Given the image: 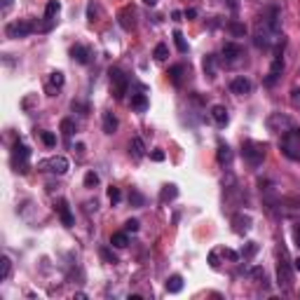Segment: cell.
Wrapping results in <instances>:
<instances>
[{
  "mask_svg": "<svg viewBox=\"0 0 300 300\" xmlns=\"http://www.w3.org/2000/svg\"><path fill=\"white\" fill-rule=\"evenodd\" d=\"M256 45L263 49H279L284 47V36L279 31V10L277 7H268L256 21Z\"/></svg>",
  "mask_w": 300,
  "mask_h": 300,
  "instance_id": "6da1fadb",
  "label": "cell"
},
{
  "mask_svg": "<svg viewBox=\"0 0 300 300\" xmlns=\"http://www.w3.org/2000/svg\"><path fill=\"white\" fill-rule=\"evenodd\" d=\"M265 150H268V146L260 141H244L242 143V157L249 162L251 166H260L263 164V159H265Z\"/></svg>",
  "mask_w": 300,
  "mask_h": 300,
  "instance_id": "7a4b0ae2",
  "label": "cell"
},
{
  "mask_svg": "<svg viewBox=\"0 0 300 300\" xmlns=\"http://www.w3.org/2000/svg\"><path fill=\"white\" fill-rule=\"evenodd\" d=\"M282 153L288 159H300V129L293 127L282 136Z\"/></svg>",
  "mask_w": 300,
  "mask_h": 300,
  "instance_id": "3957f363",
  "label": "cell"
},
{
  "mask_svg": "<svg viewBox=\"0 0 300 300\" xmlns=\"http://www.w3.org/2000/svg\"><path fill=\"white\" fill-rule=\"evenodd\" d=\"M244 61H246L244 47L237 43H225V47H223V63H225L227 68H237Z\"/></svg>",
  "mask_w": 300,
  "mask_h": 300,
  "instance_id": "277c9868",
  "label": "cell"
},
{
  "mask_svg": "<svg viewBox=\"0 0 300 300\" xmlns=\"http://www.w3.org/2000/svg\"><path fill=\"white\" fill-rule=\"evenodd\" d=\"M68 159L63 155H54V157L40 159L38 162V172H47V174H56V176H63L68 172Z\"/></svg>",
  "mask_w": 300,
  "mask_h": 300,
  "instance_id": "5b68a950",
  "label": "cell"
},
{
  "mask_svg": "<svg viewBox=\"0 0 300 300\" xmlns=\"http://www.w3.org/2000/svg\"><path fill=\"white\" fill-rule=\"evenodd\" d=\"M33 31H38V24H33V21H28V19H19V21H12V24L5 26V36L12 38V40L31 36Z\"/></svg>",
  "mask_w": 300,
  "mask_h": 300,
  "instance_id": "8992f818",
  "label": "cell"
},
{
  "mask_svg": "<svg viewBox=\"0 0 300 300\" xmlns=\"http://www.w3.org/2000/svg\"><path fill=\"white\" fill-rule=\"evenodd\" d=\"M277 284H279V288H284V291H291V288H293V270L288 265L286 253L284 251H282L279 263H277Z\"/></svg>",
  "mask_w": 300,
  "mask_h": 300,
  "instance_id": "52a82bcc",
  "label": "cell"
},
{
  "mask_svg": "<svg viewBox=\"0 0 300 300\" xmlns=\"http://www.w3.org/2000/svg\"><path fill=\"white\" fill-rule=\"evenodd\" d=\"M293 127H295V122L288 115H284V113H272V115L268 117V129L272 131V134L284 136L286 131H291Z\"/></svg>",
  "mask_w": 300,
  "mask_h": 300,
  "instance_id": "ba28073f",
  "label": "cell"
},
{
  "mask_svg": "<svg viewBox=\"0 0 300 300\" xmlns=\"http://www.w3.org/2000/svg\"><path fill=\"white\" fill-rule=\"evenodd\" d=\"M28 157H31V148L26 143H14L12 148V166L17 172L26 174L28 172Z\"/></svg>",
  "mask_w": 300,
  "mask_h": 300,
  "instance_id": "9c48e42d",
  "label": "cell"
},
{
  "mask_svg": "<svg viewBox=\"0 0 300 300\" xmlns=\"http://www.w3.org/2000/svg\"><path fill=\"white\" fill-rule=\"evenodd\" d=\"M111 89L113 94H115L117 101H122L124 94H127V85H129V80L127 75H124V71H120V68H111Z\"/></svg>",
  "mask_w": 300,
  "mask_h": 300,
  "instance_id": "30bf717a",
  "label": "cell"
},
{
  "mask_svg": "<svg viewBox=\"0 0 300 300\" xmlns=\"http://www.w3.org/2000/svg\"><path fill=\"white\" fill-rule=\"evenodd\" d=\"M54 211L59 214V218H61V223L66 227H73V214H71V207H68V202L63 199V197H59L54 202Z\"/></svg>",
  "mask_w": 300,
  "mask_h": 300,
  "instance_id": "8fae6325",
  "label": "cell"
},
{
  "mask_svg": "<svg viewBox=\"0 0 300 300\" xmlns=\"http://www.w3.org/2000/svg\"><path fill=\"white\" fill-rule=\"evenodd\" d=\"M282 71H284V56L277 52V56H275V61H272V68H270V73H268V78H265V85L268 87H272L277 82V80L282 78Z\"/></svg>",
  "mask_w": 300,
  "mask_h": 300,
  "instance_id": "7c38bea8",
  "label": "cell"
},
{
  "mask_svg": "<svg viewBox=\"0 0 300 300\" xmlns=\"http://www.w3.org/2000/svg\"><path fill=\"white\" fill-rule=\"evenodd\" d=\"M253 85L251 80L244 78V75H239V78H235L232 82H230V92L232 94H239V96H246V94H251Z\"/></svg>",
  "mask_w": 300,
  "mask_h": 300,
  "instance_id": "4fadbf2b",
  "label": "cell"
},
{
  "mask_svg": "<svg viewBox=\"0 0 300 300\" xmlns=\"http://www.w3.org/2000/svg\"><path fill=\"white\" fill-rule=\"evenodd\" d=\"M251 216H246V214H235L232 216V230L237 235H246L249 230H251Z\"/></svg>",
  "mask_w": 300,
  "mask_h": 300,
  "instance_id": "5bb4252c",
  "label": "cell"
},
{
  "mask_svg": "<svg viewBox=\"0 0 300 300\" xmlns=\"http://www.w3.org/2000/svg\"><path fill=\"white\" fill-rule=\"evenodd\" d=\"M134 17H136V10L131 5H127L122 12L117 14V19H120V26H122L124 31H131V28L136 26V19Z\"/></svg>",
  "mask_w": 300,
  "mask_h": 300,
  "instance_id": "9a60e30c",
  "label": "cell"
},
{
  "mask_svg": "<svg viewBox=\"0 0 300 300\" xmlns=\"http://www.w3.org/2000/svg\"><path fill=\"white\" fill-rule=\"evenodd\" d=\"M71 56H73V61H78V63H89V47H85V45H73L71 47Z\"/></svg>",
  "mask_w": 300,
  "mask_h": 300,
  "instance_id": "2e32d148",
  "label": "cell"
},
{
  "mask_svg": "<svg viewBox=\"0 0 300 300\" xmlns=\"http://www.w3.org/2000/svg\"><path fill=\"white\" fill-rule=\"evenodd\" d=\"M185 73H188V68L183 66V63H176V66H172L169 68V80H172V85H176V87H181L183 85V78H185Z\"/></svg>",
  "mask_w": 300,
  "mask_h": 300,
  "instance_id": "e0dca14e",
  "label": "cell"
},
{
  "mask_svg": "<svg viewBox=\"0 0 300 300\" xmlns=\"http://www.w3.org/2000/svg\"><path fill=\"white\" fill-rule=\"evenodd\" d=\"M211 120H214L218 127H225V124L230 122V115H227L225 106H214V108H211Z\"/></svg>",
  "mask_w": 300,
  "mask_h": 300,
  "instance_id": "ac0fdd59",
  "label": "cell"
},
{
  "mask_svg": "<svg viewBox=\"0 0 300 300\" xmlns=\"http://www.w3.org/2000/svg\"><path fill=\"white\" fill-rule=\"evenodd\" d=\"M63 73H59V71H54V73H49V82H47V92L49 94H54V92H59L63 87Z\"/></svg>",
  "mask_w": 300,
  "mask_h": 300,
  "instance_id": "d6986e66",
  "label": "cell"
},
{
  "mask_svg": "<svg viewBox=\"0 0 300 300\" xmlns=\"http://www.w3.org/2000/svg\"><path fill=\"white\" fill-rule=\"evenodd\" d=\"M129 155L134 159H141L143 155H146V146H143V141L139 139V136H134L131 141H129Z\"/></svg>",
  "mask_w": 300,
  "mask_h": 300,
  "instance_id": "ffe728a7",
  "label": "cell"
},
{
  "mask_svg": "<svg viewBox=\"0 0 300 300\" xmlns=\"http://www.w3.org/2000/svg\"><path fill=\"white\" fill-rule=\"evenodd\" d=\"M164 288H166V293H181V291H183V277L172 275L169 279H166Z\"/></svg>",
  "mask_w": 300,
  "mask_h": 300,
  "instance_id": "44dd1931",
  "label": "cell"
},
{
  "mask_svg": "<svg viewBox=\"0 0 300 300\" xmlns=\"http://www.w3.org/2000/svg\"><path fill=\"white\" fill-rule=\"evenodd\" d=\"M120 122H117V117L113 113H104V131L106 134H115Z\"/></svg>",
  "mask_w": 300,
  "mask_h": 300,
  "instance_id": "7402d4cb",
  "label": "cell"
},
{
  "mask_svg": "<svg viewBox=\"0 0 300 300\" xmlns=\"http://www.w3.org/2000/svg\"><path fill=\"white\" fill-rule=\"evenodd\" d=\"M131 108H134L136 113H146L148 111V96L146 94H134V96H131Z\"/></svg>",
  "mask_w": 300,
  "mask_h": 300,
  "instance_id": "603a6c76",
  "label": "cell"
},
{
  "mask_svg": "<svg viewBox=\"0 0 300 300\" xmlns=\"http://www.w3.org/2000/svg\"><path fill=\"white\" fill-rule=\"evenodd\" d=\"M218 162H221V164H230V162H232V150H230L227 143H221V146H218Z\"/></svg>",
  "mask_w": 300,
  "mask_h": 300,
  "instance_id": "cb8c5ba5",
  "label": "cell"
},
{
  "mask_svg": "<svg viewBox=\"0 0 300 300\" xmlns=\"http://www.w3.org/2000/svg\"><path fill=\"white\" fill-rule=\"evenodd\" d=\"M111 244H113V246H117V249H124V246L129 244V235H127V230H124V232H113Z\"/></svg>",
  "mask_w": 300,
  "mask_h": 300,
  "instance_id": "d4e9b609",
  "label": "cell"
},
{
  "mask_svg": "<svg viewBox=\"0 0 300 300\" xmlns=\"http://www.w3.org/2000/svg\"><path fill=\"white\" fill-rule=\"evenodd\" d=\"M59 10H61V5H59L56 0H49L47 7H45V19H47V21H54V17L59 14Z\"/></svg>",
  "mask_w": 300,
  "mask_h": 300,
  "instance_id": "484cf974",
  "label": "cell"
},
{
  "mask_svg": "<svg viewBox=\"0 0 300 300\" xmlns=\"http://www.w3.org/2000/svg\"><path fill=\"white\" fill-rule=\"evenodd\" d=\"M176 195H178V188L174 183H169V185H164V188H162V192H159V199H162V202H169V199H174Z\"/></svg>",
  "mask_w": 300,
  "mask_h": 300,
  "instance_id": "4316f807",
  "label": "cell"
},
{
  "mask_svg": "<svg viewBox=\"0 0 300 300\" xmlns=\"http://www.w3.org/2000/svg\"><path fill=\"white\" fill-rule=\"evenodd\" d=\"M61 134H63V139H71L75 134V122L71 117H63L61 120Z\"/></svg>",
  "mask_w": 300,
  "mask_h": 300,
  "instance_id": "83f0119b",
  "label": "cell"
},
{
  "mask_svg": "<svg viewBox=\"0 0 300 300\" xmlns=\"http://www.w3.org/2000/svg\"><path fill=\"white\" fill-rule=\"evenodd\" d=\"M204 73H207L209 78H216V56L214 54L204 56Z\"/></svg>",
  "mask_w": 300,
  "mask_h": 300,
  "instance_id": "f1b7e54d",
  "label": "cell"
},
{
  "mask_svg": "<svg viewBox=\"0 0 300 300\" xmlns=\"http://www.w3.org/2000/svg\"><path fill=\"white\" fill-rule=\"evenodd\" d=\"M0 265H3V275H0V279H3V282H7V279H10V275H12V260H10L7 256H3Z\"/></svg>",
  "mask_w": 300,
  "mask_h": 300,
  "instance_id": "f546056e",
  "label": "cell"
},
{
  "mask_svg": "<svg viewBox=\"0 0 300 300\" xmlns=\"http://www.w3.org/2000/svg\"><path fill=\"white\" fill-rule=\"evenodd\" d=\"M153 56H155V61H164L166 56H169V47H166V45H164V43H159V45H157V47H155Z\"/></svg>",
  "mask_w": 300,
  "mask_h": 300,
  "instance_id": "4dcf8cb0",
  "label": "cell"
},
{
  "mask_svg": "<svg viewBox=\"0 0 300 300\" xmlns=\"http://www.w3.org/2000/svg\"><path fill=\"white\" fill-rule=\"evenodd\" d=\"M227 31L232 33V36L242 38V36L246 33V26H244V24H237V21H230V24H227Z\"/></svg>",
  "mask_w": 300,
  "mask_h": 300,
  "instance_id": "1f68e13d",
  "label": "cell"
},
{
  "mask_svg": "<svg viewBox=\"0 0 300 300\" xmlns=\"http://www.w3.org/2000/svg\"><path fill=\"white\" fill-rule=\"evenodd\" d=\"M174 43H176V47H178V52H188V43L183 40V33L181 31H174Z\"/></svg>",
  "mask_w": 300,
  "mask_h": 300,
  "instance_id": "d6a6232c",
  "label": "cell"
},
{
  "mask_svg": "<svg viewBox=\"0 0 300 300\" xmlns=\"http://www.w3.org/2000/svg\"><path fill=\"white\" fill-rule=\"evenodd\" d=\"M129 202H131V207H143V204H146V197H143L141 192L131 190V192H129Z\"/></svg>",
  "mask_w": 300,
  "mask_h": 300,
  "instance_id": "836d02e7",
  "label": "cell"
},
{
  "mask_svg": "<svg viewBox=\"0 0 300 300\" xmlns=\"http://www.w3.org/2000/svg\"><path fill=\"white\" fill-rule=\"evenodd\" d=\"M98 185V174L96 172H87L85 176V188H96Z\"/></svg>",
  "mask_w": 300,
  "mask_h": 300,
  "instance_id": "e575fe53",
  "label": "cell"
},
{
  "mask_svg": "<svg viewBox=\"0 0 300 300\" xmlns=\"http://www.w3.org/2000/svg\"><path fill=\"white\" fill-rule=\"evenodd\" d=\"M40 139H43V143H45L47 148L56 146V136L52 134V131H40Z\"/></svg>",
  "mask_w": 300,
  "mask_h": 300,
  "instance_id": "d590c367",
  "label": "cell"
},
{
  "mask_svg": "<svg viewBox=\"0 0 300 300\" xmlns=\"http://www.w3.org/2000/svg\"><path fill=\"white\" fill-rule=\"evenodd\" d=\"M249 277H253V279H258V282H263L265 284V270L263 268H251L249 272H246Z\"/></svg>",
  "mask_w": 300,
  "mask_h": 300,
  "instance_id": "8d00e7d4",
  "label": "cell"
},
{
  "mask_svg": "<svg viewBox=\"0 0 300 300\" xmlns=\"http://www.w3.org/2000/svg\"><path fill=\"white\" fill-rule=\"evenodd\" d=\"M108 199H111L113 204L120 202V199H122V192H120V188H115V185H113V188H108Z\"/></svg>",
  "mask_w": 300,
  "mask_h": 300,
  "instance_id": "74e56055",
  "label": "cell"
},
{
  "mask_svg": "<svg viewBox=\"0 0 300 300\" xmlns=\"http://www.w3.org/2000/svg\"><path fill=\"white\" fill-rule=\"evenodd\" d=\"M71 108H73V111H80V115H89V106H87V104L73 101V104H71Z\"/></svg>",
  "mask_w": 300,
  "mask_h": 300,
  "instance_id": "f35d334b",
  "label": "cell"
},
{
  "mask_svg": "<svg viewBox=\"0 0 300 300\" xmlns=\"http://www.w3.org/2000/svg\"><path fill=\"white\" fill-rule=\"evenodd\" d=\"M256 251H258V246L253 244V242H249V246H246V249H242V256H244V258H251Z\"/></svg>",
  "mask_w": 300,
  "mask_h": 300,
  "instance_id": "ab89813d",
  "label": "cell"
},
{
  "mask_svg": "<svg viewBox=\"0 0 300 300\" xmlns=\"http://www.w3.org/2000/svg\"><path fill=\"white\" fill-rule=\"evenodd\" d=\"M139 225H141V223L136 221V218H131V221L124 223V230H127V232H136V230H139Z\"/></svg>",
  "mask_w": 300,
  "mask_h": 300,
  "instance_id": "60d3db41",
  "label": "cell"
},
{
  "mask_svg": "<svg viewBox=\"0 0 300 300\" xmlns=\"http://www.w3.org/2000/svg\"><path fill=\"white\" fill-rule=\"evenodd\" d=\"M291 104H293L295 108H300V89H293V92H291Z\"/></svg>",
  "mask_w": 300,
  "mask_h": 300,
  "instance_id": "b9f144b4",
  "label": "cell"
},
{
  "mask_svg": "<svg viewBox=\"0 0 300 300\" xmlns=\"http://www.w3.org/2000/svg\"><path fill=\"white\" fill-rule=\"evenodd\" d=\"M101 256H104V258H106V260H108V263H117V258H115V256H113V253H111V251H108V249H101Z\"/></svg>",
  "mask_w": 300,
  "mask_h": 300,
  "instance_id": "7bdbcfd3",
  "label": "cell"
},
{
  "mask_svg": "<svg viewBox=\"0 0 300 300\" xmlns=\"http://www.w3.org/2000/svg\"><path fill=\"white\" fill-rule=\"evenodd\" d=\"M209 263H211V268H218V251L209 253Z\"/></svg>",
  "mask_w": 300,
  "mask_h": 300,
  "instance_id": "ee69618b",
  "label": "cell"
},
{
  "mask_svg": "<svg viewBox=\"0 0 300 300\" xmlns=\"http://www.w3.org/2000/svg\"><path fill=\"white\" fill-rule=\"evenodd\" d=\"M293 242H295V246L300 249V223L293 227Z\"/></svg>",
  "mask_w": 300,
  "mask_h": 300,
  "instance_id": "f6af8a7d",
  "label": "cell"
},
{
  "mask_svg": "<svg viewBox=\"0 0 300 300\" xmlns=\"http://www.w3.org/2000/svg\"><path fill=\"white\" fill-rule=\"evenodd\" d=\"M225 5L230 7V12H237V10H239V3H237V0H225Z\"/></svg>",
  "mask_w": 300,
  "mask_h": 300,
  "instance_id": "bcb514c9",
  "label": "cell"
},
{
  "mask_svg": "<svg viewBox=\"0 0 300 300\" xmlns=\"http://www.w3.org/2000/svg\"><path fill=\"white\" fill-rule=\"evenodd\" d=\"M183 17H185V19H195V17H197V10H195V7H190V10H185Z\"/></svg>",
  "mask_w": 300,
  "mask_h": 300,
  "instance_id": "7dc6e473",
  "label": "cell"
},
{
  "mask_svg": "<svg viewBox=\"0 0 300 300\" xmlns=\"http://www.w3.org/2000/svg\"><path fill=\"white\" fill-rule=\"evenodd\" d=\"M150 157H153L155 162H162V159H164V153H162V150H155V153L150 155Z\"/></svg>",
  "mask_w": 300,
  "mask_h": 300,
  "instance_id": "c3c4849f",
  "label": "cell"
},
{
  "mask_svg": "<svg viewBox=\"0 0 300 300\" xmlns=\"http://www.w3.org/2000/svg\"><path fill=\"white\" fill-rule=\"evenodd\" d=\"M10 7H12V0H3V14H7Z\"/></svg>",
  "mask_w": 300,
  "mask_h": 300,
  "instance_id": "681fc988",
  "label": "cell"
},
{
  "mask_svg": "<svg viewBox=\"0 0 300 300\" xmlns=\"http://www.w3.org/2000/svg\"><path fill=\"white\" fill-rule=\"evenodd\" d=\"M293 268H295V270H298V272H300V258H295V260H293Z\"/></svg>",
  "mask_w": 300,
  "mask_h": 300,
  "instance_id": "f907efd6",
  "label": "cell"
},
{
  "mask_svg": "<svg viewBox=\"0 0 300 300\" xmlns=\"http://www.w3.org/2000/svg\"><path fill=\"white\" fill-rule=\"evenodd\" d=\"M143 3H146V5H150V7L157 5V0H143Z\"/></svg>",
  "mask_w": 300,
  "mask_h": 300,
  "instance_id": "816d5d0a",
  "label": "cell"
}]
</instances>
